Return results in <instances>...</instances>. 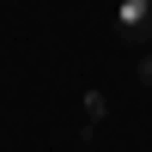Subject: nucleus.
I'll list each match as a JSON object with an SVG mask.
<instances>
[{
	"label": "nucleus",
	"mask_w": 152,
	"mask_h": 152,
	"mask_svg": "<svg viewBox=\"0 0 152 152\" xmlns=\"http://www.w3.org/2000/svg\"><path fill=\"white\" fill-rule=\"evenodd\" d=\"M134 85L152 91V49H140V61H134Z\"/></svg>",
	"instance_id": "obj_2"
},
{
	"label": "nucleus",
	"mask_w": 152,
	"mask_h": 152,
	"mask_svg": "<svg viewBox=\"0 0 152 152\" xmlns=\"http://www.w3.org/2000/svg\"><path fill=\"white\" fill-rule=\"evenodd\" d=\"M85 116H91V122H104V116H110V97H104V91H91V97H85Z\"/></svg>",
	"instance_id": "obj_3"
},
{
	"label": "nucleus",
	"mask_w": 152,
	"mask_h": 152,
	"mask_svg": "<svg viewBox=\"0 0 152 152\" xmlns=\"http://www.w3.org/2000/svg\"><path fill=\"white\" fill-rule=\"evenodd\" d=\"M116 43L152 49V0H116Z\"/></svg>",
	"instance_id": "obj_1"
}]
</instances>
